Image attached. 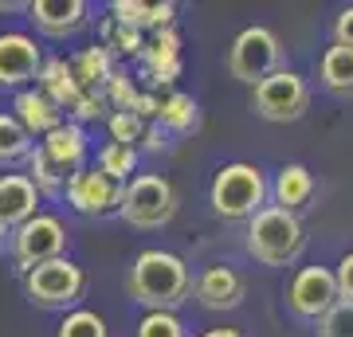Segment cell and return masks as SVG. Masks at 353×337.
<instances>
[{"instance_id": "cell-1", "label": "cell", "mask_w": 353, "mask_h": 337, "mask_svg": "<svg viewBox=\"0 0 353 337\" xmlns=\"http://www.w3.org/2000/svg\"><path fill=\"white\" fill-rule=\"evenodd\" d=\"M130 298L150 314H173L192 294V275L173 251H141L130 267Z\"/></svg>"}, {"instance_id": "cell-2", "label": "cell", "mask_w": 353, "mask_h": 337, "mask_svg": "<svg viewBox=\"0 0 353 337\" xmlns=\"http://www.w3.org/2000/svg\"><path fill=\"white\" fill-rule=\"evenodd\" d=\"M306 247V227L294 212L267 204L248 220V251L263 267H290Z\"/></svg>"}, {"instance_id": "cell-3", "label": "cell", "mask_w": 353, "mask_h": 337, "mask_svg": "<svg viewBox=\"0 0 353 337\" xmlns=\"http://www.w3.org/2000/svg\"><path fill=\"white\" fill-rule=\"evenodd\" d=\"M212 212L220 220H252L259 208H267V176L259 165L232 161L212 176Z\"/></svg>"}, {"instance_id": "cell-4", "label": "cell", "mask_w": 353, "mask_h": 337, "mask_svg": "<svg viewBox=\"0 0 353 337\" xmlns=\"http://www.w3.org/2000/svg\"><path fill=\"white\" fill-rule=\"evenodd\" d=\"M118 216H122L130 227H141V232L165 227L176 216V188L157 173L130 176V185H122Z\"/></svg>"}, {"instance_id": "cell-5", "label": "cell", "mask_w": 353, "mask_h": 337, "mask_svg": "<svg viewBox=\"0 0 353 337\" xmlns=\"http://www.w3.org/2000/svg\"><path fill=\"white\" fill-rule=\"evenodd\" d=\"M24 290L32 306H39V310H71L87 290V271L63 255V259L32 267L24 275Z\"/></svg>"}, {"instance_id": "cell-6", "label": "cell", "mask_w": 353, "mask_h": 337, "mask_svg": "<svg viewBox=\"0 0 353 337\" xmlns=\"http://www.w3.org/2000/svg\"><path fill=\"white\" fill-rule=\"evenodd\" d=\"M279 59H283V48H279V36L271 28H243L232 51H228V71L232 79H240V83H263L267 75H275L279 71Z\"/></svg>"}, {"instance_id": "cell-7", "label": "cell", "mask_w": 353, "mask_h": 337, "mask_svg": "<svg viewBox=\"0 0 353 337\" xmlns=\"http://www.w3.org/2000/svg\"><path fill=\"white\" fill-rule=\"evenodd\" d=\"M306 106H310V87L299 71H283L279 67L275 75H267L263 83H255L252 94V110L267 122H294L303 118Z\"/></svg>"}, {"instance_id": "cell-8", "label": "cell", "mask_w": 353, "mask_h": 337, "mask_svg": "<svg viewBox=\"0 0 353 337\" xmlns=\"http://www.w3.org/2000/svg\"><path fill=\"white\" fill-rule=\"evenodd\" d=\"M67 227L59 216H48V212H36L32 220H24V224L16 227L12 236V255L16 263H20V271H32V267H39V263H51V259H63L67 251Z\"/></svg>"}, {"instance_id": "cell-9", "label": "cell", "mask_w": 353, "mask_h": 337, "mask_svg": "<svg viewBox=\"0 0 353 337\" xmlns=\"http://www.w3.org/2000/svg\"><path fill=\"white\" fill-rule=\"evenodd\" d=\"M287 306H290V314L310 318V322H318L326 310H334L338 306L334 271L330 267H303L287 287Z\"/></svg>"}, {"instance_id": "cell-10", "label": "cell", "mask_w": 353, "mask_h": 337, "mask_svg": "<svg viewBox=\"0 0 353 337\" xmlns=\"http://www.w3.org/2000/svg\"><path fill=\"white\" fill-rule=\"evenodd\" d=\"M63 192H67V204L79 216H110L122 204V185H114L110 176H102L99 169H87V165L67 176Z\"/></svg>"}, {"instance_id": "cell-11", "label": "cell", "mask_w": 353, "mask_h": 337, "mask_svg": "<svg viewBox=\"0 0 353 337\" xmlns=\"http://www.w3.org/2000/svg\"><path fill=\"white\" fill-rule=\"evenodd\" d=\"M43 55L36 39L24 32H4L0 36V87H28L39 75Z\"/></svg>"}, {"instance_id": "cell-12", "label": "cell", "mask_w": 353, "mask_h": 337, "mask_svg": "<svg viewBox=\"0 0 353 337\" xmlns=\"http://www.w3.org/2000/svg\"><path fill=\"white\" fill-rule=\"evenodd\" d=\"M192 294L201 302L204 310H236L243 298H248V283H243L240 271L232 267H208L196 283H192Z\"/></svg>"}, {"instance_id": "cell-13", "label": "cell", "mask_w": 353, "mask_h": 337, "mask_svg": "<svg viewBox=\"0 0 353 337\" xmlns=\"http://www.w3.org/2000/svg\"><path fill=\"white\" fill-rule=\"evenodd\" d=\"M24 12L43 36H71V32H79L87 24L90 8L83 0H32Z\"/></svg>"}, {"instance_id": "cell-14", "label": "cell", "mask_w": 353, "mask_h": 337, "mask_svg": "<svg viewBox=\"0 0 353 337\" xmlns=\"http://www.w3.org/2000/svg\"><path fill=\"white\" fill-rule=\"evenodd\" d=\"M39 150L48 153L51 161H55L67 176H71V173H79V169H83V161H87V130H83L79 122H71V118H63V122L55 125L51 134H43Z\"/></svg>"}, {"instance_id": "cell-15", "label": "cell", "mask_w": 353, "mask_h": 337, "mask_svg": "<svg viewBox=\"0 0 353 337\" xmlns=\"http://www.w3.org/2000/svg\"><path fill=\"white\" fill-rule=\"evenodd\" d=\"M36 204H39V192L32 188L24 173H4L0 176V227H20L24 220L36 216Z\"/></svg>"}, {"instance_id": "cell-16", "label": "cell", "mask_w": 353, "mask_h": 337, "mask_svg": "<svg viewBox=\"0 0 353 337\" xmlns=\"http://www.w3.org/2000/svg\"><path fill=\"white\" fill-rule=\"evenodd\" d=\"M12 110H16L12 118L24 125L32 138H43V134H51L55 125L63 122V110H59L48 94H39V90H20L16 102H12Z\"/></svg>"}, {"instance_id": "cell-17", "label": "cell", "mask_w": 353, "mask_h": 337, "mask_svg": "<svg viewBox=\"0 0 353 337\" xmlns=\"http://www.w3.org/2000/svg\"><path fill=\"white\" fill-rule=\"evenodd\" d=\"M267 192H275V208L283 212H299L303 204H310L314 196V176L306 165H283L275 176V185L267 188Z\"/></svg>"}, {"instance_id": "cell-18", "label": "cell", "mask_w": 353, "mask_h": 337, "mask_svg": "<svg viewBox=\"0 0 353 337\" xmlns=\"http://www.w3.org/2000/svg\"><path fill=\"white\" fill-rule=\"evenodd\" d=\"M110 20L122 28H134V32H141V28H157V32H165V28H173V16L176 8L173 4H134V0H114L110 8Z\"/></svg>"}, {"instance_id": "cell-19", "label": "cell", "mask_w": 353, "mask_h": 337, "mask_svg": "<svg viewBox=\"0 0 353 337\" xmlns=\"http://www.w3.org/2000/svg\"><path fill=\"white\" fill-rule=\"evenodd\" d=\"M39 94H48L59 110H71L75 106V99L83 94L79 90V83H75V75H71V63H63V59H51V63H43L39 67Z\"/></svg>"}, {"instance_id": "cell-20", "label": "cell", "mask_w": 353, "mask_h": 337, "mask_svg": "<svg viewBox=\"0 0 353 337\" xmlns=\"http://www.w3.org/2000/svg\"><path fill=\"white\" fill-rule=\"evenodd\" d=\"M176 32L173 28H165V32H157V43L153 48H141V59H145V67H150L153 83H173L176 75H181V55H176Z\"/></svg>"}, {"instance_id": "cell-21", "label": "cell", "mask_w": 353, "mask_h": 337, "mask_svg": "<svg viewBox=\"0 0 353 337\" xmlns=\"http://www.w3.org/2000/svg\"><path fill=\"white\" fill-rule=\"evenodd\" d=\"M71 75H75L79 90H94V94H102V87H106V79L114 75L110 71V51L102 48H87L83 55H75L71 59Z\"/></svg>"}, {"instance_id": "cell-22", "label": "cell", "mask_w": 353, "mask_h": 337, "mask_svg": "<svg viewBox=\"0 0 353 337\" xmlns=\"http://www.w3.org/2000/svg\"><path fill=\"white\" fill-rule=\"evenodd\" d=\"M28 165H32V176H28V181H32V188H36L39 196H59V192H63L67 173L51 161L39 145H32V150H28Z\"/></svg>"}, {"instance_id": "cell-23", "label": "cell", "mask_w": 353, "mask_h": 337, "mask_svg": "<svg viewBox=\"0 0 353 337\" xmlns=\"http://www.w3.org/2000/svg\"><path fill=\"white\" fill-rule=\"evenodd\" d=\"M322 87L330 90H353V48H326L322 55Z\"/></svg>"}, {"instance_id": "cell-24", "label": "cell", "mask_w": 353, "mask_h": 337, "mask_svg": "<svg viewBox=\"0 0 353 337\" xmlns=\"http://www.w3.org/2000/svg\"><path fill=\"white\" fill-rule=\"evenodd\" d=\"M102 176H110L114 185H130V173L138 169V150H130V145H106L99 153V165H94Z\"/></svg>"}, {"instance_id": "cell-25", "label": "cell", "mask_w": 353, "mask_h": 337, "mask_svg": "<svg viewBox=\"0 0 353 337\" xmlns=\"http://www.w3.org/2000/svg\"><path fill=\"white\" fill-rule=\"evenodd\" d=\"M32 150V134L16 122L12 114H0V161H20Z\"/></svg>"}, {"instance_id": "cell-26", "label": "cell", "mask_w": 353, "mask_h": 337, "mask_svg": "<svg viewBox=\"0 0 353 337\" xmlns=\"http://www.w3.org/2000/svg\"><path fill=\"white\" fill-rule=\"evenodd\" d=\"M55 337H110V329L102 322V314H94V310H67Z\"/></svg>"}, {"instance_id": "cell-27", "label": "cell", "mask_w": 353, "mask_h": 337, "mask_svg": "<svg viewBox=\"0 0 353 337\" xmlns=\"http://www.w3.org/2000/svg\"><path fill=\"white\" fill-rule=\"evenodd\" d=\"M157 118H161V125H169V130H192V125H196V102H192L189 94H169V99L161 102Z\"/></svg>"}, {"instance_id": "cell-28", "label": "cell", "mask_w": 353, "mask_h": 337, "mask_svg": "<svg viewBox=\"0 0 353 337\" xmlns=\"http://www.w3.org/2000/svg\"><path fill=\"white\" fill-rule=\"evenodd\" d=\"M141 134H145V122H141L134 110H114L110 114V138H114V145H130V150H138Z\"/></svg>"}, {"instance_id": "cell-29", "label": "cell", "mask_w": 353, "mask_h": 337, "mask_svg": "<svg viewBox=\"0 0 353 337\" xmlns=\"http://www.w3.org/2000/svg\"><path fill=\"white\" fill-rule=\"evenodd\" d=\"M102 48L118 51V55H141V48H145V43H141V32L106 20V28H102Z\"/></svg>"}, {"instance_id": "cell-30", "label": "cell", "mask_w": 353, "mask_h": 337, "mask_svg": "<svg viewBox=\"0 0 353 337\" xmlns=\"http://www.w3.org/2000/svg\"><path fill=\"white\" fill-rule=\"evenodd\" d=\"M138 337H189V325L176 314H145L138 322Z\"/></svg>"}, {"instance_id": "cell-31", "label": "cell", "mask_w": 353, "mask_h": 337, "mask_svg": "<svg viewBox=\"0 0 353 337\" xmlns=\"http://www.w3.org/2000/svg\"><path fill=\"white\" fill-rule=\"evenodd\" d=\"M318 337H353V302H338L318 318Z\"/></svg>"}, {"instance_id": "cell-32", "label": "cell", "mask_w": 353, "mask_h": 337, "mask_svg": "<svg viewBox=\"0 0 353 337\" xmlns=\"http://www.w3.org/2000/svg\"><path fill=\"white\" fill-rule=\"evenodd\" d=\"M334 287H338V302H353V251L334 267Z\"/></svg>"}, {"instance_id": "cell-33", "label": "cell", "mask_w": 353, "mask_h": 337, "mask_svg": "<svg viewBox=\"0 0 353 337\" xmlns=\"http://www.w3.org/2000/svg\"><path fill=\"white\" fill-rule=\"evenodd\" d=\"M334 43L338 48H353V4L341 8L338 20H334Z\"/></svg>"}, {"instance_id": "cell-34", "label": "cell", "mask_w": 353, "mask_h": 337, "mask_svg": "<svg viewBox=\"0 0 353 337\" xmlns=\"http://www.w3.org/2000/svg\"><path fill=\"white\" fill-rule=\"evenodd\" d=\"M201 337H240L236 329H208V334H201Z\"/></svg>"}, {"instance_id": "cell-35", "label": "cell", "mask_w": 353, "mask_h": 337, "mask_svg": "<svg viewBox=\"0 0 353 337\" xmlns=\"http://www.w3.org/2000/svg\"><path fill=\"white\" fill-rule=\"evenodd\" d=\"M0 239H4V227H0Z\"/></svg>"}]
</instances>
